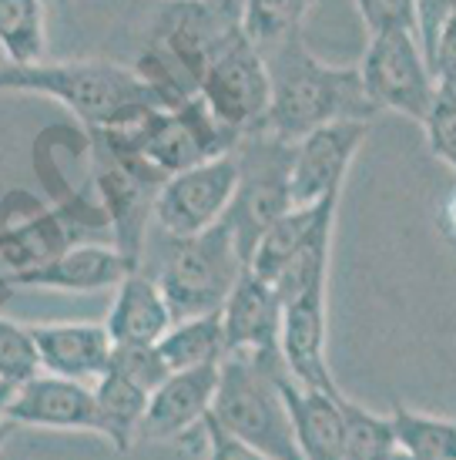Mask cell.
I'll return each mask as SVG.
<instances>
[{"mask_svg": "<svg viewBox=\"0 0 456 460\" xmlns=\"http://www.w3.org/2000/svg\"><path fill=\"white\" fill-rule=\"evenodd\" d=\"M332 226H336V212L326 216L316 226V232L305 239L295 252H292L282 269L268 279V286L276 289L282 303H289L295 296L309 293L316 286H326V276H329V252H332Z\"/></svg>", "mask_w": 456, "mask_h": 460, "instance_id": "obj_26", "label": "cell"}, {"mask_svg": "<svg viewBox=\"0 0 456 460\" xmlns=\"http://www.w3.org/2000/svg\"><path fill=\"white\" fill-rule=\"evenodd\" d=\"M295 141H285L272 135L268 128H255L235 141V165H239V189L232 199V208L225 216V226L232 229L239 252L249 269L259 235L292 208L289 195V172Z\"/></svg>", "mask_w": 456, "mask_h": 460, "instance_id": "obj_6", "label": "cell"}, {"mask_svg": "<svg viewBox=\"0 0 456 460\" xmlns=\"http://www.w3.org/2000/svg\"><path fill=\"white\" fill-rule=\"evenodd\" d=\"M235 0H175L141 51L138 71L165 108L198 94L205 67L239 34Z\"/></svg>", "mask_w": 456, "mask_h": 460, "instance_id": "obj_2", "label": "cell"}, {"mask_svg": "<svg viewBox=\"0 0 456 460\" xmlns=\"http://www.w3.org/2000/svg\"><path fill=\"white\" fill-rule=\"evenodd\" d=\"M11 296H13V282H11V276L0 269V309L11 303Z\"/></svg>", "mask_w": 456, "mask_h": 460, "instance_id": "obj_37", "label": "cell"}, {"mask_svg": "<svg viewBox=\"0 0 456 460\" xmlns=\"http://www.w3.org/2000/svg\"><path fill=\"white\" fill-rule=\"evenodd\" d=\"M453 13H456V0H413V27H417L419 51H423L430 67H433L436 44L443 38L446 24L453 21Z\"/></svg>", "mask_w": 456, "mask_h": 460, "instance_id": "obj_33", "label": "cell"}, {"mask_svg": "<svg viewBox=\"0 0 456 460\" xmlns=\"http://www.w3.org/2000/svg\"><path fill=\"white\" fill-rule=\"evenodd\" d=\"M0 51L7 65H31L48 58L44 0H0Z\"/></svg>", "mask_w": 456, "mask_h": 460, "instance_id": "obj_27", "label": "cell"}, {"mask_svg": "<svg viewBox=\"0 0 456 460\" xmlns=\"http://www.w3.org/2000/svg\"><path fill=\"white\" fill-rule=\"evenodd\" d=\"M279 394L289 410L295 444L303 460H342L346 420H342V396L322 394L312 386L295 384L289 373L279 376Z\"/></svg>", "mask_w": 456, "mask_h": 460, "instance_id": "obj_19", "label": "cell"}, {"mask_svg": "<svg viewBox=\"0 0 456 460\" xmlns=\"http://www.w3.org/2000/svg\"><path fill=\"white\" fill-rule=\"evenodd\" d=\"M426 141H430V152L443 162L450 172L456 175V94L446 88H436L433 108L426 121Z\"/></svg>", "mask_w": 456, "mask_h": 460, "instance_id": "obj_32", "label": "cell"}, {"mask_svg": "<svg viewBox=\"0 0 456 460\" xmlns=\"http://www.w3.org/2000/svg\"><path fill=\"white\" fill-rule=\"evenodd\" d=\"M168 243L171 249L158 272V286L171 306V316L189 320V316L222 313L228 293L245 272V259L225 218L198 235L168 239Z\"/></svg>", "mask_w": 456, "mask_h": 460, "instance_id": "obj_5", "label": "cell"}, {"mask_svg": "<svg viewBox=\"0 0 456 460\" xmlns=\"http://www.w3.org/2000/svg\"><path fill=\"white\" fill-rule=\"evenodd\" d=\"M198 98L205 108L235 135L266 128L268 102H272V77L266 58L255 51L241 31L212 58L198 81Z\"/></svg>", "mask_w": 456, "mask_h": 460, "instance_id": "obj_9", "label": "cell"}, {"mask_svg": "<svg viewBox=\"0 0 456 460\" xmlns=\"http://www.w3.org/2000/svg\"><path fill=\"white\" fill-rule=\"evenodd\" d=\"M272 77L266 128L285 141H299L309 131L339 125V121H369L376 104L369 102L359 67H336L319 61L305 40H292L282 51L266 58Z\"/></svg>", "mask_w": 456, "mask_h": 460, "instance_id": "obj_1", "label": "cell"}, {"mask_svg": "<svg viewBox=\"0 0 456 460\" xmlns=\"http://www.w3.org/2000/svg\"><path fill=\"white\" fill-rule=\"evenodd\" d=\"M0 94H40L64 104L88 131L162 98L135 67L114 61H31L0 67Z\"/></svg>", "mask_w": 456, "mask_h": 460, "instance_id": "obj_3", "label": "cell"}, {"mask_svg": "<svg viewBox=\"0 0 456 460\" xmlns=\"http://www.w3.org/2000/svg\"><path fill=\"white\" fill-rule=\"evenodd\" d=\"M202 430H205V444H208V457L205 460H272L268 454L255 450L252 444H245L235 434H228L222 423H215L212 413L205 417Z\"/></svg>", "mask_w": 456, "mask_h": 460, "instance_id": "obj_34", "label": "cell"}, {"mask_svg": "<svg viewBox=\"0 0 456 460\" xmlns=\"http://www.w3.org/2000/svg\"><path fill=\"white\" fill-rule=\"evenodd\" d=\"M13 390H17V386L0 380V450H4V444H7L13 437V430H17V423H13L11 413H7V403H11Z\"/></svg>", "mask_w": 456, "mask_h": 460, "instance_id": "obj_36", "label": "cell"}, {"mask_svg": "<svg viewBox=\"0 0 456 460\" xmlns=\"http://www.w3.org/2000/svg\"><path fill=\"white\" fill-rule=\"evenodd\" d=\"M127 262L114 245L77 243L64 249L61 256L44 262L34 272H24L13 286H34V289H64V293H98V289H114L125 279Z\"/></svg>", "mask_w": 456, "mask_h": 460, "instance_id": "obj_20", "label": "cell"}, {"mask_svg": "<svg viewBox=\"0 0 456 460\" xmlns=\"http://www.w3.org/2000/svg\"><path fill=\"white\" fill-rule=\"evenodd\" d=\"M359 77L376 111H396L423 125L436 98V75L419 51V40L406 27H390L369 34Z\"/></svg>", "mask_w": 456, "mask_h": 460, "instance_id": "obj_8", "label": "cell"}, {"mask_svg": "<svg viewBox=\"0 0 456 460\" xmlns=\"http://www.w3.org/2000/svg\"><path fill=\"white\" fill-rule=\"evenodd\" d=\"M171 323L175 316L158 279L135 269L114 286V303L104 320L111 343H158L171 330Z\"/></svg>", "mask_w": 456, "mask_h": 460, "instance_id": "obj_21", "label": "cell"}, {"mask_svg": "<svg viewBox=\"0 0 456 460\" xmlns=\"http://www.w3.org/2000/svg\"><path fill=\"white\" fill-rule=\"evenodd\" d=\"M40 359V373L94 384L111 359V336L104 323H27Z\"/></svg>", "mask_w": 456, "mask_h": 460, "instance_id": "obj_18", "label": "cell"}, {"mask_svg": "<svg viewBox=\"0 0 456 460\" xmlns=\"http://www.w3.org/2000/svg\"><path fill=\"white\" fill-rule=\"evenodd\" d=\"M279 349L295 384L342 396L329 370V359H326V286H316L282 303Z\"/></svg>", "mask_w": 456, "mask_h": 460, "instance_id": "obj_16", "label": "cell"}, {"mask_svg": "<svg viewBox=\"0 0 456 460\" xmlns=\"http://www.w3.org/2000/svg\"><path fill=\"white\" fill-rule=\"evenodd\" d=\"M342 420H346L342 460H393L399 444H396V430L390 417L342 396Z\"/></svg>", "mask_w": 456, "mask_h": 460, "instance_id": "obj_29", "label": "cell"}, {"mask_svg": "<svg viewBox=\"0 0 456 460\" xmlns=\"http://www.w3.org/2000/svg\"><path fill=\"white\" fill-rule=\"evenodd\" d=\"M390 420H393L399 450L419 460H456V420L419 413L403 403H396Z\"/></svg>", "mask_w": 456, "mask_h": 460, "instance_id": "obj_28", "label": "cell"}, {"mask_svg": "<svg viewBox=\"0 0 456 460\" xmlns=\"http://www.w3.org/2000/svg\"><path fill=\"white\" fill-rule=\"evenodd\" d=\"M218 376L222 363L195 367V370H175L165 376V384L148 396V410L138 430V444H162V440H181L195 427H202L205 417L215 407Z\"/></svg>", "mask_w": 456, "mask_h": 460, "instance_id": "obj_15", "label": "cell"}, {"mask_svg": "<svg viewBox=\"0 0 456 460\" xmlns=\"http://www.w3.org/2000/svg\"><path fill=\"white\" fill-rule=\"evenodd\" d=\"M108 370L121 373L125 380L141 386L145 394H154L158 386L165 384L168 373H171L154 343H111Z\"/></svg>", "mask_w": 456, "mask_h": 460, "instance_id": "obj_31", "label": "cell"}, {"mask_svg": "<svg viewBox=\"0 0 456 460\" xmlns=\"http://www.w3.org/2000/svg\"><path fill=\"white\" fill-rule=\"evenodd\" d=\"M148 396L141 386L125 380L121 373L104 370L94 380V407H98V437H104L114 450H131L138 444V430L148 410Z\"/></svg>", "mask_w": 456, "mask_h": 460, "instance_id": "obj_23", "label": "cell"}, {"mask_svg": "<svg viewBox=\"0 0 456 460\" xmlns=\"http://www.w3.org/2000/svg\"><path fill=\"white\" fill-rule=\"evenodd\" d=\"M393 460H419V457H413V454H406V450H396Z\"/></svg>", "mask_w": 456, "mask_h": 460, "instance_id": "obj_38", "label": "cell"}, {"mask_svg": "<svg viewBox=\"0 0 456 460\" xmlns=\"http://www.w3.org/2000/svg\"><path fill=\"white\" fill-rule=\"evenodd\" d=\"M339 195L342 192L326 195V199L316 205H292L289 212H282V216L259 235L252 256H249V272L266 282L272 279L282 269V262L316 232L319 222L326 216H332V212H339Z\"/></svg>", "mask_w": 456, "mask_h": 460, "instance_id": "obj_22", "label": "cell"}, {"mask_svg": "<svg viewBox=\"0 0 456 460\" xmlns=\"http://www.w3.org/2000/svg\"><path fill=\"white\" fill-rule=\"evenodd\" d=\"M154 346H158V353H162V359H165V367L171 373L208 367V363H222V359H225L222 313L175 320L171 330H168Z\"/></svg>", "mask_w": 456, "mask_h": 460, "instance_id": "obj_25", "label": "cell"}, {"mask_svg": "<svg viewBox=\"0 0 456 460\" xmlns=\"http://www.w3.org/2000/svg\"><path fill=\"white\" fill-rule=\"evenodd\" d=\"M91 141V179L98 189V205L108 218V232L114 235V249L121 252L127 269H141L145 235L148 222L154 218V202L165 185V175L152 168L145 158L131 152H121L98 135H88Z\"/></svg>", "mask_w": 456, "mask_h": 460, "instance_id": "obj_7", "label": "cell"}, {"mask_svg": "<svg viewBox=\"0 0 456 460\" xmlns=\"http://www.w3.org/2000/svg\"><path fill=\"white\" fill-rule=\"evenodd\" d=\"M282 330V299L266 279L252 276L249 269L241 272L235 289L228 293L222 306V332H225V357L228 353H245L268 363V367H285L279 349Z\"/></svg>", "mask_w": 456, "mask_h": 460, "instance_id": "obj_14", "label": "cell"}, {"mask_svg": "<svg viewBox=\"0 0 456 460\" xmlns=\"http://www.w3.org/2000/svg\"><path fill=\"white\" fill-rule=\"evenodd\" d=\"M433 75H436V84L456 94V13L453 21L446 24L443 38L436 44V54H433Z\"/></svg>", "mask_w": 456, "mask_h": 460, "instance_id": "obj_35", "label": "cell"}, {"mask_svg": "<svg viewBox=\"0 0 456 460\" xmlns=\"http://www.w3.org/2000/svg\"><path fill=\"white\" fill-rule=\"evenodd\" d=\"M7 413L17 427H44V430H84L98 434V407L94 386L54 373H38L13 390Z\"/></svg>", "mask_w": 456, "mask_h": 460, "instance_id": "obj_17", "label": "cell"}, {"mask_svg": "<svg viewBox=\"0 0 456 460\" xmlns=\"http://www.w3.org/2000/svg\"><path fill=\"white\" fill-rule=\"evenodd\" d=\"M91 229H108L101 205L88 199H71V202L38 208L27 218H17L11 226H0V269L13 279L24 272H34L44 262H51L77 245V235Z\"/></svg>", "mask_w": 456, "mask_h": 460, "instance_id": "obj_12", "label": "cell"}, {"mask_svg": "<svg viewBox=\"0 0 456 460\" xmlns=\"http://www.w3.org/2000/svg\"><path fill=\"white\" fill-rule=\"evenodd\" d=\"M239 135L228 131L215 115L205 108L198 94H191L189 102L178 108H162L158 115L148 121V128L141 131L138 145L131 155L145 158L162 175H178L185 168H195L202 162H212L218 155H228L235 148Z\"/></svg>", "mask_w": 456, "mask_h": 460, "instance_id": "obj_10", "label": "cell"}, {"mask_svg": "<svg viewBox=\"0 0 456 460\" xmlns=\"http://www.w3.org/2000/svg\"><path fill=\"white\" fill-rule=\"evenodd\" d=\"M285 373V367H268L245 353H228L222 359L212 417L228 434L252 444L272 460H303L289 410L279 394V376Z\"/></svg>", "mask_w": 456, "mask_h": 460, "instance_id": "obj_4", "label": "cell"}, {"mask_svg": "<svg viewBox=\"0 0 456 460\" xmlns=\"http://www.w3.org/2000/svg\"><path fill=\"white\" fill-rule=\"evenodd\" d=\"M305 11H309V0H241V38L249 40L262 58H272L285 44L303 38Z\"/></svg>", "mask_w": 456, "mask_h": 460, "instance_id": "obj_24", "label": "cell"}, {"mask_svg": "<svg viewBox=\"0 0 456 460\" xmlns=\"http://www.w3.org/2000/svg\"><path fill=\"white\" fill-rule=\"evenodd\" d=\"M369 135V121H339L309 131L295 141L289 172L292 205H316L326 195L342 192L353 155Z\"/></svg>", "mask_w": 456, "mask_h": 460, "instance_id": "obj_13", "label": "cell"}, {"mask_svg": "<svg viewBox=\"0 0 456 460\" xmlns=\"http://www.w3.org/2000/svg\"><path fill=\"white\" fill-rule=\"evenodd\" d=\"M40 373L38 346L27 330V323H17L0 313V380L21 386Z\"/></svg>", "mask_w": 456, "mask_h": 460, "instance_id": "obj_30", "label": "cell"}, {"mask_svg": "<svg viewBox=\"0 0 456 460\" xmlns=\"http://www.w3.org/2000/svg\"><path fill=\"white\" fill-rule=\"evenodd\" d=\"M235 189H239V165L232 152L185 168L178 175H168L162 185L154 202V222L168 239L198 235L228 216Z\"/></svg>", "mask_w": 456, "mask_h": 460, "instance_id": "obj_11", "label": "cell"}]
</instances>
